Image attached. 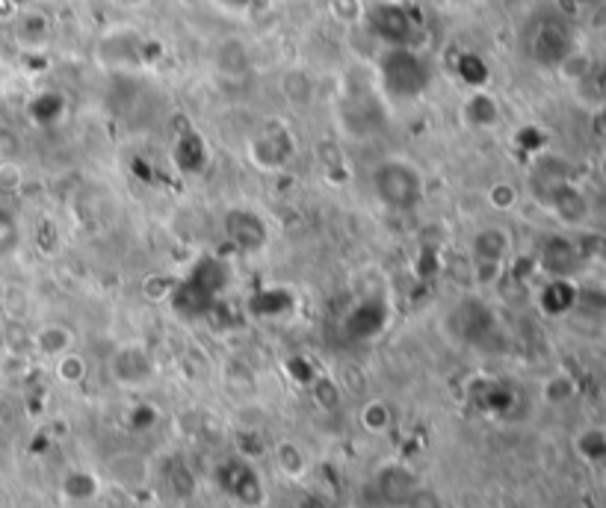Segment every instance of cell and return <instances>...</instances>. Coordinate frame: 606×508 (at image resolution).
Masks as SVG:
<instances>
[{"label": "cell", "instance_id": "obj_13", "mask_svg": "<svg viewBox=\"0 0 606 508\" xmlns=\"http://www.w3.org/2000/svg\"><path fill=\"white\" fill-rule=\"evenodd\" d=\"M471 254L476 263H485V266L503 263V260L512 254V237H509V231L500 228V225H485V228H479L471 240Z\"/></svg>", "mask_w": 606, "mask_h": 508}, {"label": "cell", "instance_id": "obj_11", "mask_svg": "<svg viewBox=\"0 0 606 508\" xmlns=\"http://www.w3.org/2000/svg\"><path fill=\"white\" fill-rule=\"evenodd\" d=\"M423 482H420V476L411 470V467H405V464H385L379 473H376V491H379V497H382V503H388V506H400L403 508L408 503V497L420 488Z\"/></svg>", "mask_w": 606, "mask_h": 508}, {"label": "cell", "instance_id": "obj_22", "mask_svg": "<svg viewBox=\"0 0 606 508\" xmlns=\"http://www.w3.org/2000/svg\"><path fill=\"white\" fill-rule=\"evenodd\" d=\"M361 426L370 432V435H385L391 426H394V411L388 402L382 399H373L361 408Z\"/></svg>", "mask_w": 606, "mask_h": 508}, {"label": "cell", "instance_id": "obj_1", "mask_svg": "<svg viewBox=\"0 0 606 508\" xmlns=\"http://www.w3.org/2000/svg\"><path fill=\"white\" fill-rule=\"evenodd\" d=\"M231 281V269L222 257L204 254L199 257L190 272L178 281H172L169 305L181 319H204L213 314L219 305V296L225 293Z\"/></svg>", "mask_w": 606, "mask_h": 508}, {"label": "cell", "instance_id": "obj_9", "mask_svg": "<svg viewBox=\"0 0 606 508\" xmlns=\"http://www.w3.org/2000/svg\"><path fill=\"white\" fill-rule=\"evenodd\" d=\"M110 373L113 379L125 387H142L154 376V358L145 346L139 343H125L113 352L110 358Z\"/></svg>", "mask_w": 606, "mask_h": 508}, {"label": "cell", "instance_id": "obj_16", "mask_svg": "<svg viewBox=\"0 0 606 508\" xmlns=\"http://www.w3.org/2000/svg\"><path fill=\"white\" fill-rule=\"evenodd\" d=\"M539 263L550 278H571V272L577 266V249L565 237H550L541 249Z\"/></svg>", "mask_w": 606, "mask_h": 508}, {"label": "cell", "instance_id": "obj_26", "mask_svg": "<svg viewBox=\"0 0 606 508\" xmlns=\"http://www.w3.org/2000/svg\"><path fill=\"white\" fill-rule=\"evenodd\" d=\"M57 376L66 384H80L86 379V361L77 355V352H66L57 358Z\"/></svg>", "mask_w": 606, "mask_h": 508}, {"label": "cell", "instance_id": "obj_15", "mask_svg": "<svg viewBox=\"0 0 606 508\" xmlns=\"http://www.w3.org/2000/svg\"><path fill=\"white\" fill-rule=\"evenodd\" d=\"M207 157H210L207 142L202 139V133H196V130L181 133V136L175 139V145H172V160H175V166H178L184 175L202 172L204 166H207Z\"/></svg>", "mask_w": 606, "mask_h": 508}, {"label": "cell", "instance_id": "obj_19", "mask_svg": "<svg viewBox=\"0 0 606 508\" xmlns=\"http://www.w3.org/2000/svg\"><path fill=\"white\" fill-rule=\"evenodd\" d=\"M293 308V296L284 290V287H267V290H258L252 299H249V311L255 317H281Z\"/></svg>", "mask_w": 606, "mask_h": 508}, {"label": "cell", "instance_id": "obj_30", "mask_svg": "<svg viewBox=\"0 0 606 508\" xmlns=\"http://www.w3.org/2000/svg\"><path fill=\"white\" fill-rule=\"evenodd\" d=\"M403 508H447V503H444L432 488L420 485V488L408 497V503H405Z\"/></svg>", "mask_w": 606, "mask_h": 508}, {"label": "cell", "instance_id": "obj_10", "mask_svg": "<svg viewBox=\"0 0 606 508\" xmlns=\"http://www.w3.org/2000/svg\"><path fill=\"white\" fill-rule=\"evenodd\" d=\"M370 27L388 48H414V18L403 6H379L370 15Z\"/></svg>", "mask_w": 606, "mask_h": 508}, {"label": "cell", "instance_id": "obj_28", "mask_svg": "<svg viewBox=\"0 0 606 508\" xmlns=\"http://www.w3.org/2000/svg\"><path fill=\"white\" fill-rule=\"evenodd\" d=\"M311 390H314V399H317V405L320 408H326V411H332V408H337L340 405V387H337L335 379H329V376H317L314 379V384H311Z\"/></svg>", "mask_w": 606, "mask_h": 508}, {"label": "cell", "instance_id": "obj_17", "mask_svg": "<svg viewBox=\"0 0 606 508\" xmlns=\"http://www.w3.org/2000/svg\"><path fill=\"white\" fill-rule=\"evenodd\" d=\"M547 201L553 204V210L559 213V219L568 222V225H580V222L589 216V201H586V195L577 190L574 184H568V181L547 192Z\"/></svg>", "mask_w": 606, "mask_h": 508}, {"label": "cell", "instance_id": "obj_3", "mask_svg": "<svg viewBox=\"0 0 606 508\" xmlns=\"http://www.w3.org/2000/svg\"><path fill=\"white\" fill-rule=\"evenodd\" d=\"M370 187L376 192V198L394 210V213H411L423 204L426 198V178L423 172L405 160V157H385L376 163L373 175H370Z\"/></svg>", "mask_w": 606, "mask_h": 508}, {"label": "cell", "instance_id": "obj_31", "mask_svg": "<svg viewBox=\"0 0 606 508\" xmlns=\"http://www.w3.org/2000/svg\"><path fill=\"white\" fill-rule=\"evenodd\" d=\"M219 9H225L228 15H249L255 9H261L267 0H213Z\"/></svg>", "mask_w": 606, "mask_h": 508}, {"label": "cell", "instance_id": "obj_33", "mask_svg": "<svg viewBox=\"0 0 606 508\" xmlns=\"http://www.w3.org/2000/svg\"><path fill=\"white\" fill-rule=\"evenodd\" d=\"M110 6H116L119 12H139V9H145L151 0H107Z\"/></svg>", "mask_w": 606, "mask_h": 508}, {"label": "cell", "instance_id": "obj_25", "mask_svg": "<svg viewBox=\"0 0 606 508\" xmlns=\"http://www.w3.org/2000/svg\"><path fill=\"white\" fill-rule=\"evenodd\" d=\"M459 77L465 80V86L468 89H482V86H488V71H485V63L476 57V54H465L462 60H459Z\"/></svg>", "mask_w": 606, "mask_h": 508}, {"label": "cell", "instance_id": "obj_2", "mask_svg": "<svg viewBox=\"0 0 606 508\" xmlns=\"http://www.w3.org/2000/svg\"><path fill=\"white\" fill-rule=\"evenodd\" d=\"M379 86L391 104H411L432 86V65L417 48H388L379 60Z\"/></svg>", "mask_w": 606, "mask_h": 508}, {"label": "cell", "instance_id": "obj_8", "mask_svg": "<svg viewBox=\"0 0 606 508\" xmlns=\"http://www.w3.org/2000/svg\"><path fill=\"white\" fill-rule=\"evenodd\" d=\"M388 317H391V311H388V305L382 299H364V302H358V305H352L346 311L340 328H343L346 340L364 343V340H373V337H379L385 331Z\"/></svg>", "mask_w": 606, "mask_h": 508}, {"label": "cell", "instance_id": "obj_29", "mask_svg": "<svg viewBox=\"0 0 606 508\" xmlns=\"http://www.w3.org/2000/svg\"><path fill=\"white\" fill-rule=\"evenodd\" d=\"M488 204H491L494 210H512V207L518 204V190H515L512 184L500 181V184H494V187L488 190Z\"/></svg>", "mask_w": 606, "mask_h": 508}, {"label": "cell", "instance_id": "obj_21", "mask_svg": "<svg viewBox=\"0 0 606 508\" xmlns=\"http://www.w3.org/2000/svg\"><path fill=\"white\" fill-rule=\"evenodd\" d=\"M71 346H74V334L66 325H42L36 331V349L48 358L66 355V352H71Z\"/></svg>", "mask_w": 606, "mask_h": 508}, {"label": "cell", "instance_id": "obj_27", "mask_svg": "<svg viewBox=\"0 0 606 508\" xmlns=\"http://www.w3.org/2000/svg\"><path fill=\"white\" fill-rule=\"evenodd\" d=\"M284 373L296 381V384H305V387H311L314 379L320 376L317 367L311 364V358H305V355H293V358H287V361H284Z\"/></svg>", "mask_w": 606, "mask_h": 508}, {"label": "cell", "instance_id": "obj_14", "mask_svg": "<svg viewBox=\"0 0 606 508\" xmlns=\"http://www.w3.org/2000/svg\"><path fill=\"white\" fill-rule=\"evenodd\" d=\"M462 119L476 130H488V127L500 125L503 110L500 101L494 98V92H488V86L482 89H468L465 101H462Z\"/></svg>", "mask_w": 606, "mask_h": 508}, {"label": "cell", "instance_id": "obj_12", "mask_svg": "<svg viewBox=\"0 0 606 508\" xmlns=\"http://www.w3.org/2000/svg\"><path fill=\"white\" fill-rule=\"evenodd\" d=\"M574 51V42L568 36V30L562 24H541L533 36V60L541 65H550V68H559V65L568 60V54Z\"/></svg>", "mask_w": 606, "mask_h": 508}, {"label": "cell", "instance_id": "obj_23", "mask_svg": "<svg viewBox=\"0 0 606 508\" xmlns=\"http://www.w3.org/2000/svg\"><path fill=\"white\" fill-rule=\"evenodd\" d=\"M275 464L290 479H299L308 470V458H305L302 446H296L293 441H284V444L275 446Z\"/></svg>", "mask_w": 606, "mask_h": 508}, {"label": "cell", "instance_id": "obj_4", "mask_svg": "<svg viewBox=\"0 0 606 508\" xmlns=\"http://www.w3.org/2000/svg\"><path fill=\"white\" fill-rule=\"evenodd\" d=\"M95 60L110 71H128L148 63V42L139 36V30L116 27L107 30L95 45Z\"/></svg>", "mask_w": 606, "mask_h": 508}, {"label": "cell", "instance_id": "obj_5", "mask_svg": "<svg viewBox=\"0 0 606 508\" xmlns=\"http://www.w3.org/2000/svg\"><path fill=\"white\" fill-rule=\"evenodd\" d=\"M222 234L231 243V249L240 254L261 252L270 240V228L261 213L252 207H231L222 216Z\"/></svg>", "mask_w": 606, "mask_h": 508}, {"label": "cell", "instance_id": "obj_32", "mask_svg": "<svg viewBox=\"0 0 606 508\" xmlns=\"http://www.w3.org/2000/svg\"><path fill=\"white\" fill-rule=\"evenodd\" d=\"M18 240V228L12 222V216L0 213V252H9Z\"/></svg>", "mask_w": 606, "mask_h": 508}, {"label": "cell", "instance_id": "obj_24", "mask_svg": "<svg viewBox=\"0 0 606 508\" xmlns=\"http://www.w3.org/2000/svg\"><path fill=\"white\" fill-rule=\"evenodd\" d=\"M30 113H33V119H36V122L51 125V122H57V119L66 113V101H63L60 95L48 92V95H42V98H39V101L30 107Z\"/></svg>", "mask_w": 606, "mask_h": 508}, {"label": "cell", "instance_id": "obj_6", "mask_svg": "<svg viewBox=\"0 0 606 508\" xmlns=\"http://www.w3.org/2000/svg\"><path fill=\"white\" fill-rule=\"evenodd\" d=\"M296 154V142H293V133L281 122H270L264 125L252 139H249V157L258 169L264 172H278L284 166H290Z\"/></svg>", "mask_w": 606, "mask_h": 508}, {"label": "cell", "instance_id": "obj_7", "mask_svg": "<svg viewBox=\"0 0 606 508\" xmlns=\"http://www.w3.org/2000/svg\"><path fill=\"white\" fill-rule=\"evenodd\" d=\"M219 482H222V488L228 491V497H234L240 506L246 508H258L264 503V497H267L258 470H255L249 461H240V458L222 464V470H219Z\"/></svg>", "mask_w": 606, "mask_h": 508}, {"label": "cell", "instance_id": "obj_18", "mask_svg": "<svg viewBox=\"0 0 606 508\" xmlns=\"http://www.w3.org/2000/svg\"><path fill=\"white\" fill-rule=\"evenodd\" d=\"M577 302V287L571 284V278H550L539 293V305L544 314L550 317H562L574 308Z\"/></svg>", "mask_w": 606, "mask_h": 508}, {"label": "cell", "instance_id": "obj_34", "mask_svg": "<svg viewBox=\"0 0 606 508\" xmlns=\"http://www.w3.org/2000/svg\"><path fill=\"white\" fill-rule=\"evenodd\" d=\"M438 3L453 6V9H462V6H471V3H476V0H438Z\"/></svg>", "mask_w": 606, "mask_h": 508}, {"label": "cell", "instance_id": "obj_20", "mask_svg": "<svg viewBox=\"0 0 606 508\" xmlns=\"http://www.w3.org/2000/svg\"><path fill=\"white\" fill-rule=\"evenodd\" d=\"M98 491H101V482L89 470H71L63 479V497L68 503H89L98 497Z\"/></svg>", "mask_w": 606, "mask_h": 508}]
</instances>
